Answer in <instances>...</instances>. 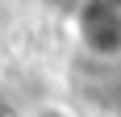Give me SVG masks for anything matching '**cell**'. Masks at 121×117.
Instances as JSON below:
<instances>
[{
	"mask_svg": "<svg viewBox=\"0 0 121 117\" xmlns=\"http://www.w3.org/2000/svg\"><path fill=\"white\" fill-rule=\"evenodd\" d=\"M29 117H71L67 109H59V105H42L38 113H29Z\"/></svg>",
	"mask_w": 121,
	"mask_h": 117,
	"instance_id": "6da1fadb",
	"label": "cell"
}]
</instances>
